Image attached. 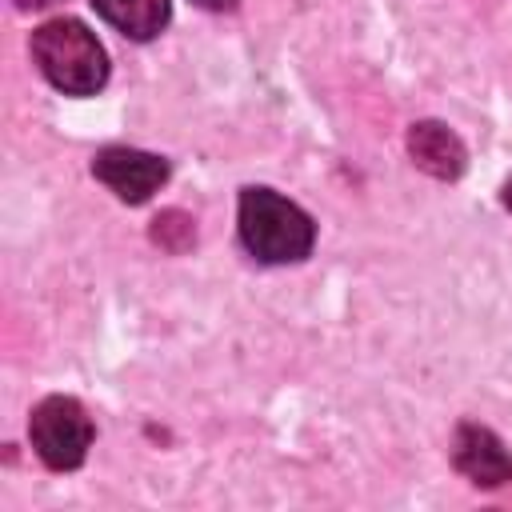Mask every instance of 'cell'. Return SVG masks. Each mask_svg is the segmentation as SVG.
<instances>
[{"label":"cell","instance_id":"1","mask_svg":"<svg viewBox=\"0 0 512 512\" xmlns=\"http://www.w3.org/2000/svg\"><path fill=\"white\" fill-rule=\"evenodd\" d=\"M236 236L256 264H300L316 248V220L268 184H244L236 196Z\"/></svg>","mask_w":512,"mask_h":512},{"label":"cell","instance_id":"2","mask_svg":"<svg viewBox=\"0 0 512 512\" xmlns=\"http://www.w3.org/2000/svg\"><path fill=\"white\" fill-rule=\"evenodd\" d=\"M28 56L36 72L64 96H96L112 76L108 48L76 16H52L40 28H32Z\"/></svg>","mask_w":512,"mask_h":512},{"label":"cell","instance_id":"3","mask_svg":"<svg viewBox=\"0 0 512 512\" xmlns=\"http://www.w3.org/2000/svg\"><path fill=\"white\" fill-rule=\"evenodd\" d=\"M92 440L96 424L88 408L68 392L44 396L28 416V444L48 472H76L88 460Z\"/></svg>","mask_w":512,"mask_h":512},{"label":"cell","instance_id":"4","mask_svg":"<svg viewBox=\"0 0 512 512\" xmlns=\"http://www.w3.org/2000/svg\"><path fill=\"white\" fill-rule=\"evenodd\" d=\"M88 168L128 208L148 204L168 184V176H172L168 156L144 152V148H132V144H104V148H96Z\"/></svg>","mask_w":512,"mask_h":512},{"label":"cell","instance_id":"5","mask_svg":"<svg viewBox=\"0 0 512 512\" xmlns=\"http://www.w3.org/2000/svg\"><path fill=\"white\" fill-rule=\"evenodd\" d=\"M452 468L484 492H496L504 484H512V452L508 444L480 420H460L452 428V444H448Z\"/></svg>","mask_w":512,"mask_h":512},{"label":"cell","instance_id":"6","mask_svg":"<svg viewBox=\"0 0 512 512\" xmlns=\"http://www.w3.org/2000/svg\"><path fill=\"white\" fill-rule=\"evenodd\" d=\"M404 148H408V160L424 176H432L440 184H456L468 172V144L444 120H416V124H408Z\"/></svg>","mask_w":512,"mask_h":512},{"label":"cell","instance_id":"7","mask_svg":"<svg viewBox=\"0 0 512 512\" xmlns=\"http://www.w3.org/2000/svg\"><path fill=\"white\" fill-rule=\"evenodd\" d=\"M88 4L108 28H116L124 40L136 44L156 40L172 20V0H88Z\"/></svg>","mask_w":512,"mask_h":512},{"label":"cell","instance_id":"8","mask_svg":"<svg viewBox=\"0 0 512 512\" xmlns=\"http://www.w3.org/2000/svg\"><path fill=\"white\" fill-rule=\"evenodd\" d=\"M148 240H152L160 252H168V256H184V252L196 244V220H192L184 208H164L160 216H152Z\"/></svg>","mask_w":512,"mask_h":512},{"label":"cell","instance_id":"9","mask_svg":"<svg viewBox=\"0 0 512 512\" xmlns=\"http://www.w3.org/2000/svg\"><path fill=\"white\" fill-rule=\"evenodd\" d=\"M52 4H60V0H12L16 12H44V8H52Z\"/></svg>","mask_w":512,"mask_h":512},{"label":"cell","instance_id":"10","mask_svg":"<svg viewBox=\"0 0 512 512\" xmlns=\"http://www.w3.org/2000/svg\"><path fill=\"white\" fill-rule=\"evenodd\" d=\"M196 8H204V12H232L240 0H192Z\"/></svg>","mask_w":512,"mask_h":512},{"label":"cell","instance_id":"11","mask_svg":"<svg viewBox=\"0 0 512 512\" xmlns=\"http://www.w3.org/2000/svg\"><path fill=\"white\" fill-rule=\"evenodd\" d=\"M500 204H504V212L512 216V176H508V180L500 184Z\"/></svg>","mask_w":512,"mask_h":512}]
</instances>
